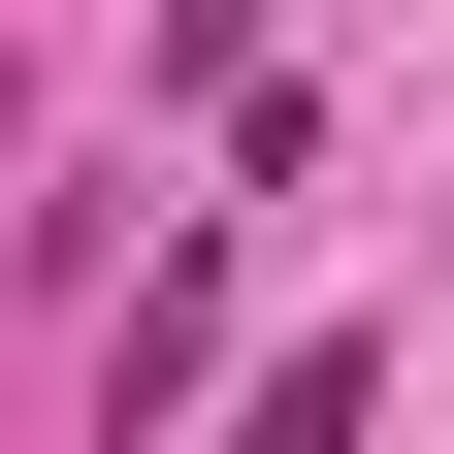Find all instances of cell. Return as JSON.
I'll use <instances>...</instances> for the list:
<instances>
[{"instance_id": "cell-1", "label": "cell", "mask_w": 454, "mask_h": 454, "mask_svg": "<svg viewBox=\"0 0 454 454\" xmlns=\"http://www.w3.org/2000/svg\"><path fill=\"white\" fill-rule=\"evenodd\" d=\"M0 130H33V66H0Z\"/></svg>"}]
</instances>
